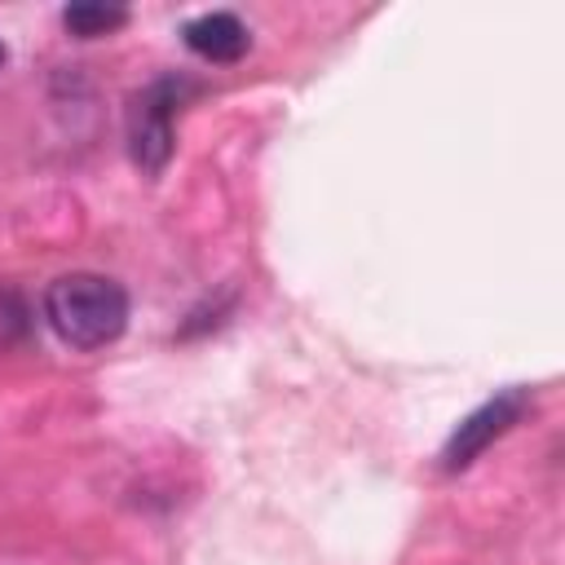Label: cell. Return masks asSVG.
<instances>
[{
    "mask_svg": "<svg viewBox=\"0 0 565 565\" xmlns=\"http://www.w3.org/2000/svg\"><path fill=\"white\" fill-rule=\"evenodd\" d=\"M4 57H9V49H4V40H0V66H4Z\"/></svg>",
    "mask_w": 565,
    "mask_h": 565,
    "instance_id": "cell-6",
    "label": "cell"
},
{
    "mask_svg": "<svg viewBox=\"0 0 565 565\" xmlns=\"http://www.w3.org/2000/svg\"><path fill=\"white\" fill-rule=\"evenodd\" d=\"M124 22H128V9H119V4H93V0H84V4L62 9V26H66L71 35H79V40L110 35V31H119Z\"/></svg>",
    "mask_w": 565,
    "mask_h": 565,
    "instance_id": "cell-5",
    "label": "cell"
},
{
    "mask_svg": "<svg viewBox=\"0 0 565 565\" xmlns=\"http://www.w3.org/2000/svg\"><path fill=\"white\" fill-rule=\"evenodd\" d=\"M181 93H185V84L154 79L128 106V150H132V163L150 177L163 172V163L172 154V115L181 106Z\"/></svg>",
    "mask_w": 565,
    "mask_h": 565,
    "instance_id": "cell-2",
    "label": "cell"
},
{
    "mask_svg": "<svg viewBox=\"0 0 565 565\" xmlns=\"http://www.w3.org/2000/svg\"><path fill=\"white\" fill-rule=\"evenodd\" d=\"M44 318L71 349H106L128 327V291L106 274H62L44 291Z\"/></svg>",
    "mask_w": 565,
    "mask_h": 565,
    "instance_id": "cell-1",
    "label": "cell"
},
{
    "mask_svg": "<svg viewBox=\"0 0 565 565\" xmlns=\"http://www.w3.org/2000/svg\"><path fill=\"white\" fill-rule=\"evenodd\" d=\"M181 35H185V49L199 53L203 62H238V57L247 53V44H252L247 26H243L234 13H225V9L190 18V22L181 26Z\"/></svg>",
    "mask_w": 565,
    "mask_h": 565,
    "instance_id": "cell-4",
    "label": "cell"
},
{
    "mask_svg": "<svg viewBox=\"0 0 565 565\" xmlns=\"http://www.w3.org/2000/svg\"><path fill=\"white\" fill-rule=\"evenodd\" d=\"M525 406H530L525 388H508V393L490 397L486 406H477L472 415H463V419H459V428L450 433L446 450H441V468H446V472L468 468V463H472L490 441H499V437H503V433L525 415Z\"/></svg>",
    "mask_w": 565,
    "mask_h": 565,
    "instance_id": "cell-3",
    "label": "cell"
}]
</instances>
